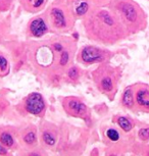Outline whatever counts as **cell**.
<instances>
[{"label":"cell","instance_id":"1","mask_svg":"<svg viewBox=\"0 0 149 156\" xmlns=\"http://www.w3.org/2000/svg\"><path fill=\"white\" fill-rule=\"evenodd\" d=\"M83 25L90 40L104 45H113L130 35L112 11L104 7H92L83 19Z\"/></svg>","mask_w":149,"mask_h":156},{"label":"cell","instance_id":"2","mask_svg":"<svg viewBox=\"0 0 149 156\" xmlns=\"http://www.w3.org/2000/svg\"><path fill=\"white\" fill-rule=\"evenodd\" d=\"M108 8L118 17L129 34L143 31L147 26V16L134 0H112Z\"/></svg>","mask_w":149,"mask_h":156},{"label":"cell","instance_id":"3","mask_svg":"<svg viewBox=\"0 0 149 156\" xmlns=\"http://www.w3.org/2000/svg\"><path fill=\"white\" fill-rule=\"evenodd\" d=\"M45 14L50 30L55 33H69L75 26L76 19L71 12L68 0H57L53 2Z\"/></svg>","mask_w":149,"mask_h":156},{"label":"cell","instance_id":"4","mask_svg":"<svg viewBox=\"0 0 149 156\" xmlns=\"http://www.w3.org/2000/svg\"><path fill=\"white\" fill-rule=\"evenodd\" d=\"M112 57V51L95 45H85L79 50L77 60L85 66L103 63Z\"/></svg>","mask_w":149,"mask_h":156},{"label":"cell","instance_id":"5","mask_svg":"<svg viewBox=\"0 0 149 156\" xmlns=\"http://www.w3.org/2000/svg\"><path fill=\"white\" fill-rule=\"evenodd\" d=\"M94 78L98 88L105 94L113 92L116 85V79L119 78L118 69L103 64L94 72Z\"/></svg>","mask_w":149,"mask_h":156},{"label":"cell","instance_id":"6","mask_svg":"<svg viewBox=\"0 0 149 156\" xmlns=\"http://www.w3.org/2000/svg\"><path fill=\"white\" fill-rule=\"evenodd\" d=\"M49 31H51V30H50V27H49L46 14H44V16H35L28 23L27 33L30 37L41 38V37L45 36Z\"/></svg>","mask_w":149,"mask_h":156},{"label":"cell","instance_id":"7","mask_svg":"<svg viewBox=\"0 0 149 156\" xmlns=\"http://www.w3.org/2000/svg\"><path fill=\"white\" fill-rule=\"evenodd\" d=\"M68 4L76 20H83L92 9L90 0H68Z\"/></svg>","mask_w":149,"mask_h":156},{"label":"cell","instance_id":"8","mask_svg":"<svg viewBox=\"0 0 149 156\" xmlns=\"http://www.w3.org/2000/svg\"><path fill=\"white\" fill-rule=\"evenodd\" d=\"M45 109V101L42 95L34 92L28 96L26 100V110L34 115H39Z\"/></svg>","mask_w":149,"mask_h":156},{"label":"cell","instance_id":"9","mask_svg":"<svg viewBox=\"0 0 149 156\" xmlns=\"http://www.w3.org/2000/svg\"><path fill=\"white\" fill-rule=\"evenodd\" d=\"M63 107L69 114L73 116L83 117L87 113V106L80 99L69 97L63 101Z\"/></svg>","mask_w":149,"mask_h":156},{"label":"cell","instance_id":"10","mask_svg":"<svg viewBox=\"0 0 149 156\" xmlns=\"http://www.w3.org/2000/svg\"><path fill=\"white\" fill-rule=\"evenodd\" d=\"M23 8L30 13H37L45 8L48 0H20Z\"/></svg>","mask_w":149,"mask_h":156},{"label":"cell","instance_id":"11","mask_svg":"<svg viewBox=\"0 0 149 156\" xmlns=\"http://www.w3.org/2000/svg\"><path fill=\"white\" fill-rule=\"evenodd\" d=\"M135 101L143 109L149 110V88L143 87L137 90Z\"/></svg>","mask_w":149,"mask_h":156},{"label":"cell","instance_id":"12","mask_svg":"<svg viewBox=\"0 0 149 156\" xmlns=\"http://www.w3.org/2000/svg\"><path fill=\"white\" fill-rule=\"evenodd\" d=\"M122 103L127 108H132L134 106L135 100H134V92L132 88H127L124 91L122 97Z\"/></svg>","mask_w":149,"mask_h":156},{"label":"cell","instance_id":"13","mask_svg":"<svg viewBox=\"0 0 149 156\" xmlns=\"http://www.w3.org/2000/svg\"><path fill=\"white\" fill-rule=\"evenodd\" d=\"M10 70V64L8 61L7 57L0 52V76H5L9 73Z\"/></svg>","mask_w":149,"mask_h":156},{"label":"cell","instance_id":"14","mask_svg":"<svg viewBox=\"0 0 149 156\" xmlns=\"http://www.w3.org/2000/svg\"><path fill=\"white\" fill-rule=\"evenodd\" d=\"M66 76L71 81L73 82H77L80 78V69L77 66H73L69 69H68L66 72Z\"/></svg>","mask_w":149,"mask_h":156},{"label":"cell","instance_id":"15","mask_svg":"<svg viewBox=\"0 0 149 156\" xmlns=\"http://www.w3.org/2000/svg\"><path fill=\"white\" fill-rule=\"evenodd\" d=\"M118 125L121 126V128L124 129L125 132H129L133 128L132 122H131L126 116H119V119H118Z\"/></svg>","mask_w":149,"mask_h":156},{"label":"cell","instance_id":"16","mask_svg":"<svg viewBox=\"0 0 149 156\" xmlns=\"http://www.w3.org/2000/svg\"><path fill=\"white\" fill-rule=\"evenodd\" d=\"M0 142L6 147H11L13 145V139L9 133H2L0 136Z\"/></svg>","mask_w":149,"mask_h":156},{"label":"cell","instance_id":"17","mask_svg":"<svg viewBox=\"0 0 149 156\" xmlns=\"http://www.w3.org/2000/svg\"><path fill=\"white\" fill-rule=\"evenodd\" d=\"M43 141L47 144V145H54L55 144V137L53 136V134L50 133V132H44L43 133Z\"/></svg>","mask_w":149,"mask_h":156},{"label":"cell","instance_id":"18","mask_svg":"<svg viewBox=\"0 0 149 156\" xmlns=\"http://www.w3.org/2000/svg\"><path fill=\"white\" fill-rule=\"evenodd\" d=\"M13 0H0V12L7 11L11 7Z\"/></svg>","mask_w":149,"mask_h":156},{"label":"cell","instance_id":"19","mask_svg":"<svg viewBox=\"0 0 149 156\" xmlns=\"http://www.w3.org/2000/svg\"><path fill=\"white\" fill-rule=\"evenodd\" d=\"M106 135H107V137H108L110 140L113 141V142L118 141L119 138V132L116 131V129H109L108 131L106 132Z\"/></svg>","mask_w":149,"mask_h":156},{"label":"cell","instance_id":"20","mask_svg":"<svg viewBox=\"0 0 149 156\" xmlns=\"http://www.w3.org/2000/svg\"><path fill=\"white\" fill-rule=\"evenodd\" d=\"M24 141L27 144H33L34 142H36V134L34 132H29L24 137Z\"/></svg>","mask_w":149,"mask_h":156},{"label":"cell","instance_id":"21","mask_svg":"<svg viewBox=\"0 0 149 156\" xmlns=\"http://www.w3.org/2000/svg\"><path fill=\"white\" fill-rule=\"evenodd\" d=\"M90 1H91V3L94 4L95 6L104 7V6H108L112 0H90Z\"/></svg>","mask_w":149,"mask_h":156},{"label":"cell","instance_id":"22","mask_svg":"<svg viewBox=\"0 0 149 156\" xmlns=\"http://www.w3.org/2000/svg\"><path fill=\"white\" fill-rule=\"evenodd\" d=\"M139 138L143 141H147L149 139V128H144L140 129Z\"/></svg>","mask_w":149,"mask_h":156},{"label":"cell","instance_id":"23","mask_svg":"<svg viewBox=\"0 0 149 156\" xmlns=\"http://www.w3.org/2000/svg\"><path fill=\"white\" fill-rule=\"evenodd\" d=\"M7 153V150L4 148L3 146L0 145V155H5Z\"/></svg>","mask_w":149,"mask_h":156},{"label":"cell","instance_id":"24","mask_svg":"<svg viewBox=\"0 0 149 156\" xmlns=\"http://www.w3.org/2000/svg\"><path fill=\"white\" fill-rule=\"evenodd\" d=\"M30 156H40L38 153H32V154H30Z\"/></svg>","mask_w":149,"mask_h":156},{"label":"cell","instance_id":"25","mask_svg":"<svg viewBox=\"0 0 149 156\" xmlns=\"http://www.w3.org/2000/svg\"><path fill=\"white\" fill-rule=\"evenodd\" d=\"M112 156H115V155H112Z\"/></svg>","mask_w":149,"mask_h":156},{"label":"cell","instance_id":"26","mask_svg":"<svg viewBox=\"0 0 149 156\" xmlns=\"http://www.w3.org/2000/svg\"><path fill=\"white\" fill-rule=\"evenodd\" d=\"M148 156H149V154H148Z\"/></svg>","mask_w":149,"mask_h":156}]
</instances>
